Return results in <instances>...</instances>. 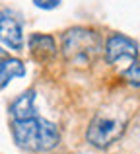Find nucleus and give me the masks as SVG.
Instances as JSON below:
<instances>
[{
    "label": "nucleus",
    "instance_id": "nucleus-1",
    "mask_svg": "<svg viewBox=\"0 0 140 154\" xmlns=\"http://www.w3.org/2000/svg\"><path fill=\"white\" fill-rule=\"evenodd\" d=\"M12 137L16 146L27 152H49L61 143V131L49 119L31 117L16 121L12 119Z\"/></svg>",
    "mask_w": 140,
    "mask_h": 154
},
{
    "label": "nucleus",
    "instance_id": "nucleus-2",
    "mask_svg": "<svg viewBox=\"0 0 140 154\" xmlns=\"http://www.w3.org/2000/svg\"><path fill=\"white\" fill-rule=\"evenodd\" d=\"M129 115L123 107L119 105H103L97 113L94 115L91 123L88 125L86 140L91 146L99 148H109L113 143H117L127 131Z\"/></svg>",
    "mask_w": 140,
    "mask_h": 154
},
{
    "label": "nucleus",
    "instance_id": "nucleus-3",
    "mask_svg": "<svg viewBox=\"0 0 140 154\" xmlns=\"http://www.w3.org/2000/svg\"><path fill=\"white\" fill-rule=\"evenodd\" d=\"M62 57L70 66L88 68L97 60L103 51V43L94 29L88 27H72L62 35Z\"/></svg>",
    "mask_w": 140,
    "mask_h": 154
},
{
    "label": "nucleus",
    "instance_id": "nucleus-4",
    "mask_svg": "<svg viewBox=\"0 0 140 154\" xmlns=\"http://www.w3.org/2000/svg\"><path fill=\"white\" fill-rule=\"evenodd\" d=\"M105 60L111 66H130L138 60V43L125 33H113L105 41Z\"/></svg>",
    "mask_w": 140,
    "mask_h": 154
},
{
    "label": "nucleus",
    "instance_id": "nucleus-5",
    "mask_svg": "<svg viewBox=\"0 0 140 154\" xmlns=\"http://www.w3.org/2000/svg\"><path fill=\"white\" fill-rule=\"evenodd\" d=\"M0 41L8 49L19 53L23 51V29L18 18L10 14L8 10L0 12Z\"/></svg>",
    "mask_w": 140,
    "mask_h": 154
},
{
    "label": "nucleus",
    "instance_id": "nucleus-6",
    "mask_svg": "<svg viewBox=\"0 0 140 154\" xmlns=\"http://www.w3.org/2000/svg\"><path fill=\"white\" fill-rule=\"evenodd\" d=\"M27 49L33 60H37L39 64H47L57 57V41L53 35L33 33L27 39Z\"/></svg>",
    "mask_w": 140,
    "mask_h": 154
},
{
    "label": "nucleus",
    "instance_id": "nucleus-7",
    "mask_svg": "<svg viewBox=\"0 0 140 154\" xmlns=\"http://www.w3.org/2000/svg\"><path fill=\"white\" fill-rule=\"evenodd\" d=\"M12 119L22 121V119H31V117H37V109H35V90H27L22 96L14 100L8 107Z\"/></svg>",
    "mask_w": 140,
    "mask_h": 154
},
{
    "label": "nucleus",
    "instance_id": "nucleus-8",
    "mask_svg": "<svg viewBox=\"0 0 140 154\" xmlns=\"http://www.w3.org/2000/svg\"><path fill=\"white\" fill-rule=\"evenodd\" d=\"M25 76V64L19 59H2L0 60V88H6L10 80L14 78H23Z\"/></svg>",
    "mask_w": 140,
    "mask_h": 154
},
{
    "label": "nucleus",
    "instance_id": "nucleus-9",
    "mask_svg": "<svg viewBox=\"0 0 140 154\" xmlns=\"http://www.w3.org/2000/svg\"><path fill=\"white\" fill-rule=\"evenodd\" d=\"M123 78L129 86L133 88H140V60H134L130 66H127L123 70Z\"/></svg>",
    "mask_w": 140,
    "mask_h": 154
},
{
    "label": "nucleus",
    "instance_id": "nucleus-10",
    "mask_svg": "<svg viewBox=\"0 0 140 154\" xmlns=\"http://www.w3.org/2000/svg\"><path fill=\"white\" fill-rule=\"evenodd\" d=\"M35 8H41V10H55V8L61 6V0H31Z\"/></svg>",
    "mask_w": 140,
    "mask_h": 154
},
{
    "label": "nucleus",
    "instance_id": "nucleus-11",
    "mask_svg": "<svg viewBox=\"0 0 140 154\" xmlns=\"http://www.w3.org/2000/svg\"><path fill=\"white\" fill-rule=\"evenodd\" d=\"M2 57H4V51H2V49H0V60H2Z\"/></svg>",
    "mask_w": 140,
    "mask_h": 154
}]
</instances>
